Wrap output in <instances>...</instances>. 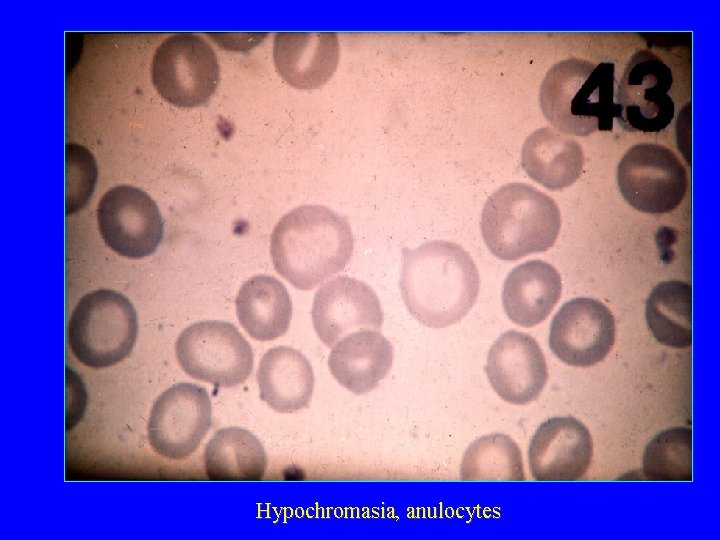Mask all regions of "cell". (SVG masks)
Masks as SVG:
<instances>
[{"label": "cell", "instance_id": "cell-17", "mask_svg": "<svg viewBox=\"0 0 720 540\" xmlns=\"http://www.w3.org/2000/svg\"><path fill=\"white\" fill-rule=\"evenodd\" d=\"M392 344L377 330H359L332 347L328 367L336 381L356 395L375 389L391 369Z\"/></svg>", "mask_w": 720, "mask_h": 540}, {"label": "cell", "instance_id": "cell-8", "mask_svg": "<svg viewBox=\"0 0 720 540\" xmlns=\"http://www.w3.org/2000/svg\"><path fill=\"white\" fill-rule=\"evenodd\" d=\"M671 68L649 50L636 52L619 82L615 118L626 132L659 133L673 120Z\"/></svg>", "mask_w": 720, "mask_h": 540}, {"label": "cell", "instance_id": "cell-2", "mask_svg": "<svg viewBox=\"0 0 720 540\" xmlns=\"http://www.w3.org/2000/svg\"><path fill=\"white\" fill-rule=\"evenodd\" d=\"M353 243L345 217L322 205H302L274 227L270 254L284 279L297 289L310 290L344 269Z\"/></svg>", "mask_w": 720, "mask_h": 540}, {"label": "cell", "instance_id": "cell-19", "mask_svg": "<svg viewBox=\"0 0 720 540\" xmlns=\"http://www.w3.org/2000/svg\"><path fill=\"white\" fill-rule=\"evenodd\" d=\"M257 382L262 401L276 412L292 413L309 405L314 390V372L300 351L277 346L262 356Z\"/></svg>", "mask_w": 720, "mask_h": 540}, {"label": "cell", "instance_id": "cell-3", "mask_svg": "<svg viewBox=\"0 0 720 540\" xmlns=\"http://www.w3.org/2000/svg\"><path fill=\"white\" fill-rule=\"evenodd\" d=\"M613 62L594 64L569 58L554 64L540 87L547 121L564 134L588 136L611 131L615 118Z\"/></svg>", "mask_w": 720, "mask_h": 540}, {"label": "cell", "instance_id": "cell-5", "mask_svg": "<svg viewBox=\"0 0 720 540\" xmlns=\"http://www.w3.org/2000/svg\"><path fill=\"white\" fill-rule=\"evenodd\" d=\"M138 335V317L124 295L94 290L75 306L67 329L73 355L86 367L103 369L130 355Z\"/></svg>", "mask_w": 720, "mask_h": 540}, {"label": "cell", "instance_id": "cell-4", "mask_svg": "<svg viewBox=\"0 0 720 540\" xmlns=\"http://www.w3.org/2000/svg\"><path fill=\"white\" fill-rule=\"evenodd\" d=\"M481 233L490 252L505 261L551 248L561 228L554 200L525 183H508L486 200Z\"/></svg>", "mask_w": 720, "mask_h": 540}, {"label": "cell", "instance_id": "cell-21", "mask_svg": "<svg viewBox=\"0 0 720 540\" xmlns=\"http://www.w3.org/2000/svg\"><path fill=\"white\" fill-rule=\"evenodd\" d=\"M240 325L258 341L284 335L292 318V302L286 287L273 276L259 274L246 280L236 297Z\"/></svg>", "mask_w": 720, "mask_h": 540}, {"label": "cell", "instance_id": "cell-1", "mask_svg": "<svg viewBox=\"0 0 720 540\" xmlns=\"http://www.w3.org/2000/svg\"><path fill=\"white\" fill-rule=\"evenodd\" d=\"M399 287L416 320L430 328H444L460 321L473 307L480 277L463 247L435 240L402 249Z\"/></svg>", "mask_w": 720, "mask_h": 540}, {"label": "cell", "instance_id": "cell-26", "mask_svg": "<svg viewBox=\"0 0 720 540\" xmlns=\"http://www.w3.org/2000/svg\"><path fill=\"white\" fill-rule=\"evenodd\" d=\"M97 180L93 154L77 143L65 145V213L74 214L91 198Z\"/></svg>", "mask_w": 720, "mask_h": 540}, {"label": "cell", "instance_id": "cell-23", "mask_svg": "<svg viewBox=\"0 0 720 540\" xmlns=\"http://www.w3.org/2000/svg\"><path fill=\"white\" fill-rule=\"evenodd\" d=\"M646 322L662 345L683 349L692 344V288L679 280L658 283L646 302Z\"/></svg>", "mask_w": 720, "mask_h": 540}, {"label": "cell", "instance_id": "cell-7", "mask_svg": "<svg viewBox=\"0 0 720 540\" xmlns=\"http://www.w3.org/2000/svg\"><path fill=\"white\" fill-rule=\"evenodd\" d=\"M151 76L166 101L178 107H196L215 92L220 67L208 42L195 33L178 32L157 47Z\"/></svg>", "mask_w": 720, "mask_h": 540}, {"label": "cell", "instance_id": "cell-13", "mask_svg": "<svg viewBox=\"0 0 720 540\" xmlns=\"http://www.w3.org/2000/svg\"><path fill=\"white\" fill-rule=\"evenodd\" d=\"M311 315L317 336L330 348L359 330L380 331L383 323L375 292L366 283L347 276L335 277L317 290Z\"/></svg>", "mask_w": 720, "mask_h": 540}, {"label": "cell", "instance_id": "cell-14", "mask_svg": "<svg viewBox=\"0 0 720 540\" xmlns=\"http://www.w3.org/2000/svg\"><path fill=\"white\" fill-rule=\"evenodd\" d=\"M486 373L497 395L514 405L536 400L548 380L547 363L538 342L516 330L501 334L490 347Z\"/></svg>", "mask_w": 720, "mask_h": 540}, {"label": "cell", "instance_id": "cell-22", "mask_svg": "<svg viewBox=\"0 0 720 540\" xmlns=\"http://www.w3.org/2000/svg\"><path fill=\"white\" fill-rule=\"evenodd\" d=\"M203 462L211 480H260L267 470V455L249 430L232 426L218 430L205 447Z\"/></svg>", "mask_w": 720, "mask_h": 540}, {"label": "cell", "instance_id": "cell-10", "mask_svg": "<svg viewBox=\"0 0 720 540\" xmlns=\"http://www.w3.org/2000/svg\"><path fill=\"white\" fill-rule=\"evenodd\" d=\"M212 424L208 392L200 385L181 382L154 402L147 423L153 451L170 460H184L199 447Z\"/></svg>", "mask_w": 720, "mask_h": 540}, {"label": "cell", "instance_id": "cell-9", "mask_svg": "<svg viewBox=\"0 0 720 540\" xmlns=\"http://www.w3.org/2000/svg\"><path fill=\"white\" fill-rule=\"evenodd\" d=\"M618 186L630 206L648 214L676 209L688 187L687 174L676 154L659 144L632 146L621 158Z\"/></svg>", "mask_w": 720, "mask_h": 540}, {"label": "cell", "instance_id": "cell-20", "mask_svg": "<svg viewBox=\"0 0 720 540\" xmlns=\"http://www.w3.org/2000/svg\"><path fill=\"white\" fill-rule=\"evenodd\" d=\"M584 155L580 144L553 127L533 131L524 141L521 166L527 175L551 191L572 185L580 177Z\"/></svg>", "mask_w": 720, "mask_h": 540}, {"label": "cell", "instance_id": "cell-18", "mask_svg": "<svg viewBox=\"0 0 720 540\" xmlns=\"http://www.w3.org/2000/svg\"><path fill=\"white\" fill-rule=\"evenodd\" d=\"M557 270L542 260H529L508 274L502 288V305L508 318L522 327L544 321L561 297Z\"/></svg>", "mask_w": 720, "mask_h": 540}, {"label": "cell", "instance_id": "cell-25", "mask_svg": "<svg viewBox=\"0 0 720 540\" xmlns=\"http://www.w3.org/2000/svg\"><path fill=\"white\" fill-rule=\"evenodd\" d=\"M643 475L651 481H692V430L677 426L661 431L645 447Z\"/></svg>", "mask_w": 720, "mask_h": 540}, {"label": "cell", "instance_id": "cell-15", "mask_svg": "<svg viewBox=\"0 0 720 540\" xmlns=\"http://www.w3.org/2000/svg\"><path fill=\"white\" fill-rule=\"evenodd\" d=\"M593 442L588 428L571 416L541 423L528 448L530 474L536 481H576L588 471Z\"/></svg>", "mask_w": 720, "mask_h": 540}, {"label": "cell", "instance_id": "cell-6", "mask_svg": "<svg viewBox=\"0 0 720 540\" xmlns=\"http://www.w3.org/2000/svg\"><path fill=\"white\" fill-rule=\"evenodd\" d=\"M177 361L190 377L218 387L244 383L254 356L238 328L227 321H198L185 328L175 343Z\"/></svg>", "mask_w": 720, "mask_h": 540}, {"label": "cell", "instance_id": "cell-16", "mask_svg": "<svg viewBox=\"0 0 720 540\" xmlns=\"http://www.w3.org/2000/svg\"><path fill=\"white\" fill-rule=\"evenodd\" d=\"M339 53L335 32H277L273 42L277 72L297 89L323 86L336 71Z\"/></svg>", "mask_w": 720, "mask_h": 540}, {"label": "cell", "instance_id": "cell-11", "mask_svg": "<svg viewBox=\"0 0 720 540\" xmlns=\"http://www.w3.org/2000/svg\"><path fill=\"white\" fill-rule=\"evenodd\" d=\"M97 220L104 242L117 254L139 259L160 244L164 225L155 201L143 190L120 185L100 199Z\"/></svg>", "mask_w": 720, "mask_h": 540}, {"label": "cell", "instance_id": "cell-12", "mask_svg": "<svg viewBox=\"0 0 720 540\" xmlns=\"http://www.w3.org/2000/svg\"><path fill=\"white\" fill-rule=\"evenodd\" d=\"M611 311L592 298H575L562 305L551 321L549 347L564 363L590 367L604 360L615 342Z\"/></svg>", "mask_w": 720, "mask_h": 540}, {"label": "cell", "instance_id": "cell-24", "mask_svg": "<svg viewBox=\"0 0 720 540\" xmlns=\"http://www.w3.org/2000/svg\"><path fill=\"white\" fill-rule=\"evenodd\" d=\"M459 477L463 481H524L521 450L506 434L481 436L465 450Z\"/></svg>", "mask_w": 720, "mask_h": 540}]
</instances>
